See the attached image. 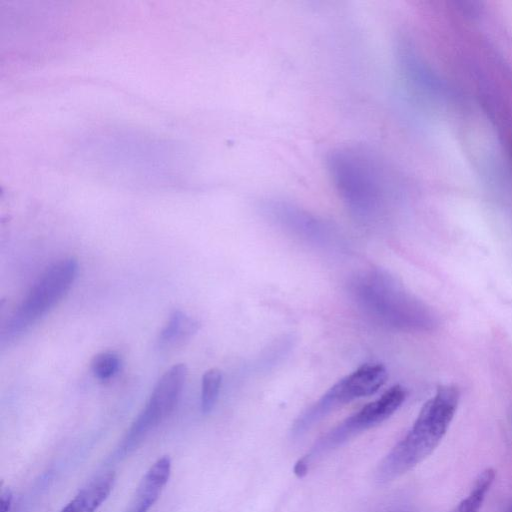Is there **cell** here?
<instances>
[{"label": "cell", "instance_id": "6da1fadb", "mask_svg": "<svg viewBox=\"0 0 512 512\" xmlns=\"http://www.w3.org/2000/svg\"><path fill=\"white\" fill-rule=\"evenodd\" d=\"M460 393L453 385L440 386L420 410L406 435L381 460L375 478L392 481L410 471L439 445L455 415Z\"/></svg>", "mask_w": 512, "mask_h": 512}, {"label": "cell", "instance_id": "7a4b0ae2", "mask_svg": "<svg viewBox=\"0 0 512 512\" xmlns=\"http://www.w3.org/2000/svg\"><path fill=\"white\" fill-rule=\"evenodd\" d=\"M328 170L341 198L361 218H371L384 205V172L369 152L342 148L330 153Z\"/></svg>", "mask_w": 512, "mask_h": 512}, {"label": "cell", "instance_id": "3957f363", "mask_svg": "<svg viewBox=\"0 0 512 512\" xmlns=\"http://www.w3.org/2000/svg\"><path fill=\"white\" fill-rule=\"evenodd\" d=\"M352 293L361 309L383 325L423 329L432 323L427 309L381 272L359 277L352 284Z\"/></svg>", "mask_w": 512, "mask_h": 512}, {"label": "cell", "instance_id": "277c9868", "mask_svg": "<svg viewBox=\"0 0 512 512\" xmlns=\"http://www.w3.org/2000/svg\"><path fill=\"white\" fill-rule=\"evenodd\" d=\"M77 271L74 258L61 259L47 268L3 325L1 340L19 337L51 310L69 291Z\"/></svg>", "mask_w": 512, "mask_h": 512}, {"label": "cell", "instance_id": "5b68a950", "mask_svg": "<svg viewBox=\"0 0 512 512\" xmlns=\"http://www.w3.org/2000/svg\"><path fill=\"white\" fill-rule=\"evenodd\" d=\"M405 398L406 391L402 386L394 385L388 389L378 399L366 404L322 436L309 453L296 463L294 473L298 477L304 476L309 466L324 454L388 419Z\"/></svg>", "mask_w": 512, "mask_h": 512}, {"label": "cell", "instance_id": "8992f818", "mask_svg": "<svg viewBox=\"0 0 512 512\" xmlns=\"http://www.w3.org/2000/svg\"><path fill=\"white\" fill-rule=\"evenodd\" d=\"M387 371L381 364H365L335 383L294 422L292 434L301 436L323 417L341 405L376 393L386 382Z\"/></svg>", "mask_w": 512, "mask_h": 512}, {"label": "cell", "instance_id": "52a82bcc", "mask_svg": "<svg viewBox=\"0 0 512 512\" xmlns=\"http://www.w3.org/2000/svg\"><path fill=\"white\" fill-rule=\"evenodd\" d=\"M187 367L175 364L157 381L145 407L133 421L118 448L124 456L138 447L175 409L187 378Z\"/></svg>", "mask_w": 512, "mask_h": 512}, {"label": "cell", "instance_id": "ba28073f", "mask_svg": "<svg viewBox=\"0 0 512 512\" xmlns=\"http://www.w3.org/2000/svg\"><path fill=\"white\" fill-rule=\"evenodd\" d=\"M115 478L113 471L96 476L77 492L61 512H95L110 495Z\"/></svg>", "mask_w": 512, "mask_h": 512}, {"label": "cell", "instance_id": "9c48e42d", "mask_svg": "<svg viewBox=\"0 0 512 512\" xmlns=\"http://www.w3.org/2000/svg\"><path fill=\"white\" fill-rule=\"evenodd\" d=\"M198 329L199 322L196 319L181 310H175L161 330L159 342L162 345L175 344L191 337Z\"/></svg>", "mask_w": 512, "mask_h": 512}, {"label": "cell", "instance_id": "30bf717a", "mask_svg": "<svg viewBox=\"0 0 512 512\" xmlns=\"http://www.w3.org/2000/svg\"><path fill=\"white\" fill-rule=\"evenodd\" d=\"M495 478V471L487 468L478 474L465 498L449 512H478Z\"/></svg>", "mask_w": 512, "mask_h": 512}, {"label": "cell", "instance_id": "8fae6325", "mask_svg": "<svg viewBox=\"0 0 512 512\" xmlns=\"http://www.w3.org/2000/svg\"><path fill=\"white\" fill-rule=\"evenodd\" d=\"M222 375L220 370L212 368L207 370L201 383V410L207 414L214 408L221 387Z\"/></svg>", "mask_w": 512, "mask_h": 512}, {"label": "cell", "instance_id": "7c38bea8", "mask_svg": "<svg viewBox=\"0 0 512 512\" xmlns=\"http://www.w3.org/2000/svg\"><path fill=\"white\" fill-rule=\"evenodd\" d=\"M120 367V359L113 352H101L94 356L91 369L95 377L107 380L114 376Z\"/></svg>", "mask_w": 512, "mask_h": 512}, {"label": "cell", "instance_id": "4fadbf2b", "mask_svg": "<svg viewBox=\"0 0 512 512\" xmlns=\"http://www.w3.org/2000/svg\"><path fill=\"white\" fill-rule=\"evenodd\" d=\"M13 493L9 488H2L0 492V512H10Z\"/></svg>", "mask_w": 512, "mask_h": 512}, {"label": "cell", "instance_id": "5bb4252c", "mask_svg": "<svg viewBox=\"0 0 512 512\" xmlns=\"http://www.w3.org/2000/svg\"><path fill=\"white\" fill-rule=\"evenodd\" d=\"M509 512H512V507H511V509H510V511H509Z\"/></svg>", "mask_w": 512, "mask_h": 512}]
</instances>
